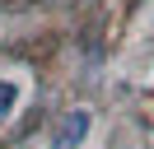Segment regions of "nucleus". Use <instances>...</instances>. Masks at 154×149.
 <instances>
[{
	"instance_id": "f257e3e1",
	"label": "nucleus",
	"mask_w": 154,
	"mask_h": 149,
	"mask_svg": "<svg viewBox=\"0 0 154 149\" xmlns=\"http://www.w3.org/2000/svg\"><path fill=\"white\" fill-rule=\"evenodd\" d=\"M89 112L84 107H75V112H66V117H61V126H56V135H51V144L56 149H79L84 144V135H89Z\"/></svg>"
},
{
	"instance_id": "f03ea898",
	"label": "nucleus",
	"mask_w": 154,
	"mask_h": 149,
	"mask_svg": "<svg viewBox=\"0 0 154 149\" xmlns=\"http://www.w3.org/2000/svg\"><path fill=\"white\" fill-rule=\"evenodd\" d=\"M14 102H19V84H10V79H0V121L14 112Z\"/></svg>"
}]
</instances>
